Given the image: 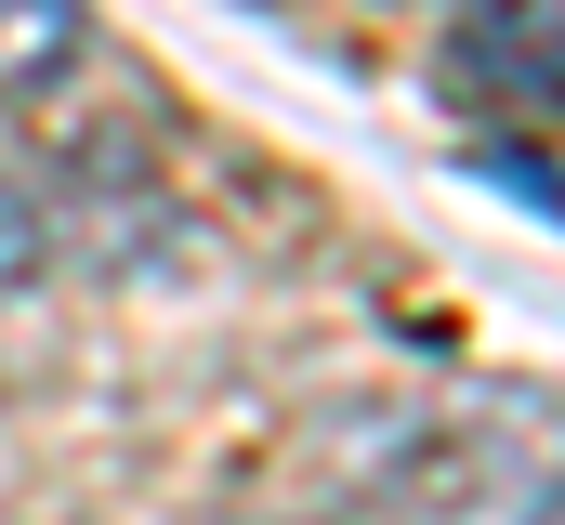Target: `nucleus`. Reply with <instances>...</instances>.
Listing matches in <instances>:
<instances>
[{
  "label": "nucleus",
  "mask_w": 565,
  "mask_h": 525,
  "mask_svg": "<svg viewBox=\"0 0 565 525\" xmlns=\"http://www.w3.org/2000/svg\"><path fill=\"white\" fill-rule=\"evenodd\" d=\"M93 53V0H0V106H53Z\"/></svg>",
  "instance_id": "2"
},
{
  "label": "nucleus",
  "mask_w": 565,
  "mask_h": 525,
  "mask_svg": "<svg viewBox=\"0 0 565 525\" xmlns=\"http://www.w3.org/2000/svg\"><path fill=\"white\" fill-rule=\"evenodd\" d=\"M53 250H66V211H53V197L0 158V302H13V289H40V276H53Z\"/></svg>",
  "instance_id": "3"
},
{
  "label": "nucleus",
  "mask_w": 565,
  "mask_h": 525,
  "mask_svg": "<svg viewBox=\"0 0 565 525\" xmlns=\"http://www.w3.org/2000/svg\"><path fill=\"white\" fill-rule=\"evenodd\" d=\"M460 79L526 119H565V0H460Z\"/></svg>",
  "instance_id": "1"
},
{
  "label": "nucleus",
  "mask_w": 565,
  "mask_h": 525,
  "mask_svg": "<svg viewBox=\"0 0 565 525\" xmlns=\"http://www.w3.org/2000/svg\"><path fill=\"white\" fill-rule=\"evenodd\" d=\"M408 13H460V0H408Z\"/></svg>",
  "instance_id": "4"
}]
</instances>
